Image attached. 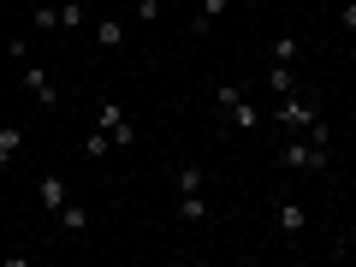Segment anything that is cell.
<instances>
[{
    "instance_id": "obj_4",
    "label": "cell",
    "mask_w": 356,
    "mask_h": 267,
    "mask_svg": "<svg viewBox=\"0 0 356 267\" xmlns=\"http://www.w3.org/2000/svg\"><path fill=\"white\" fill-rule=\"evenodd\" d=\"M273 226H280L285 243H297V238L309 232V208L297 202V196H280V208H273Z\"/></svg>"
},
{
    "instance_id": "obj_9",
    "label": "cell",
    "mask_w": 356,
    "mask_h": 267,
    "mask_svg": "<svg viewBox=\"0 0 356 267\" xmlns=\"http://www.w3.org/2000/svg\"><path fill=\"white\" fill-rule=\"evenodd\" d=\"M178 220H184V226H202V220H208V196L202 191H184V196H178Z\"/></svg>"
},
{
    "instance_id": "obj_7",
    "label": "cell",
    "mask_w": 356,
    "mask_h": 267,
    "mask_svg": "<svg viewBox=\"0 0 356 267\" xmlns=\"http://www.w3.org/2000/svg\"><path fill=\"white\" fill-rule=\"evenodd\" d=\"M24 143H30V131L18 125V119H13V125H0V172H6V166L24 154Z\"/></svg>"
},
{
    "instance_id": "obj_11",
    "label": "cell",
    "mask_w": 356,
    "mask_h": 267,
    "mask_svg": "<svg viewBox=\"0 0 356 267\" xmlns=\"http://www.w3.org/2000/svg\"><path fill=\"white\" fill-rule=\"evenodd\" d=\"M226 119H232V125L243 131V137H250V131H261V107H250V102H238V107H226Z\"/></svg>"
},
{
    "instance_id": "obj_15",
    "label": "cell",
    "mask_w": 356,
    "mask_h": 267,
    "mask_svg": "<svg viewBox=\"0 0 356 267\" xmlns=\"http://www.w3.org/2000/svg\"><path fill=\"white\" fill-rule=\"evenodd\" d=\"M60 226H65V232H83V226H89V208H83V202H65V208H60Z\"/></svg>"
},
{
    "instance_id": "obj_2",
    "label": "cell",
    "mask_w": 356,
    "mask_h": 267,
    "mask_svg": "<svg viewBox=\"0 0 356 267\" xmlns=\"http://www.w3.org/2000/svg\"><path fill=\"white\" fill-rule=\"evenodd\" d=\"M315 102H309L303 89H291V95H280V102H273V125H285V131H309L315 125Z\"/></svg>"
},
{
    "instance_id": "obj_8",
    "label": "cell",
    "mask_w": 356,
    "mask_h": 267,
    "mask_svg": "<svg viewBox=\"0 0 356 267\" xmlns=\"http://www.w3.org/2000/svg\"><path fill=\"white\" fill-rule=\"evenodd\" d=\"M95 48H102V54L125 48V18H102V24H95Z\"/></svg>"
},
{
    "instance_id": "obj_17",
    "label": "cell",
    "mask_w": 356,
    "mask_h": 267,
    "mask_svg": "<svg viewBox=\"0 0 356 267\" xmlns=\"http://www.w3.org/2000/svg\"><path fill=\"white\" fill-rule=\"evenodd\" d=\"M107 149H113V137H107V131L95 125V131H89V137H83V154H89V161H95V154H107Z\"/></svg>"
},
{
    "instance_id": "obj_6",
    "label": "cell",
    "mask_w": 356,
    "mask_h": 267,
    "mask_svg": "<svg viewBox=\"0 0 356 267\" xmlns=\"http://www.w3.org/2000/svg\"><path fill=\"white\" fill-rule=\"evenodd\" d=\"M65 202H72V191H65V178H60V172H48V178L36 184V208H48V214H60Z\"/></svg>"
},
{
    "instance_id": "obj_12",
    "label": "cell",
    "mask_w": 356,
    "mask_h": 267,
    "mask_svg": "<svg viewBox=\"0 0 356 267\" xmlns=\"http://www.w3.org/2000/svg\"><path fill=\"white\" fill-rule=\"evenodd\" d=\"M172 184H178V196H184V191H202V184H208V172H202L196 161H184V166H178V178H172Z\"/></svg>"
},
{
    "instance_id": "obj_16",
    "label": "cell",
    "mask_w": 356,
    "mask_h": 267,
    "mask_svg": "<svg viewBox=\"0 0 356 267\" xmlns=\"http://www.w3.org/2000/svg\"><path fill=\"white\" fill-rule=\"evenodd\" d=\"M60 30H65V36L83 30V0H65V6H60Z\"/></svg>"
},
{
    "instance_id": "obj_5",
    "label": "cell",
    "mask_w": 356,
    "mask_h": 267,
    "mask_svg": "<svg viewBox=\"0 0 356 267\" xmlns=\"http://www.w3.org/2000/svg\"><path fill=\"white\" fill-rule=\"evenodd\" d=\"M24 89L36 95V107H60V83H54L42 65H24Z\"/></svg>"
},
{
    "instance_id": "obj_21",
    "label": "cell",
    "mask_w": 356,
    "mask_h": 267,
    "mask_svg": "<svg viewBox=\"0 0 356 267\" xmlns=\"http://www.w3.org/2000/svg\"><path fill=\"white\" fill-rule=\"evenodd\" d=\"M339 24L350 30V36H356V0H344V6H339Z\"/></svg>"
},
{
    "instance_id": "obj_20",
    "label": "cell",
    "mask_w": 356,
    "mask_h": 267,
    "mask_svg": "<svg viewBox=\"0 0 356 267\" xmlns=\"http://www.w3.org/2000/svg\"><path fill=\"white\" fill-rule=\"evenodd\" d=\"M161 18V0H137V24H154Z\"/></svg>"
},
{
    "instance_id": "obj_19",
    "label": "cell",
    "mask_w": 356,
    "mask_h": 267,
    "mask_svg": "<svg viewBox=\"0 0 356 267\" xmlns=\"http://www.w3.org/2000/svg\"><path fill=\"white\" fill-rule=\"evenodd\" d=\"M303 137H309V143H321V149H332V125H327V119H315V125H309Z\"/></svg>"
},
{
    "instance_id": "obj_22",
    "label": "cell",
    "mask_w": 356,
    "mask_h": 267,
    "mask_svg": "<svg viewBox=\"0 0 356 267\" xmlns=\"http://www.w3.org/2000/svg\"><path fill=\"white\" fill-rule=\"evenodd\" d=\"M0 60H6V36H0Z\"/></svg>"
},
{
    "instance_id": "obj_23",
    "label": "cell",
    "mask_w": 356,
    "mask_h": 267,
    "mask_svg": "<svg viewBox=\"0 0 356 267\" xmlns=\"http://www.w3.org/2000/svg\"><path fill=\"white\" fill-rule=\"evenodd\" d=\"M243 6H261V0H243Z\"/></svg>"
},
{
    "instance_id": "obj_3",
    "label": "cell",
    "mask_w": 356,
    "mask_h": 267,
    "mask_svg": "<svg viewBox=\"0 0 356 267\" xmlns=\"http://www.w3.org/2000/svg\"><path fill=\"white\" fill-rule=\"evenodd\" d=\"M95 125L113 137V149H131V143H137V125L125 119V107H119V102H102V107H95Z\"/></svg>"
},
{
    "instance_id": "obj_18",
    "label": "cell",
    "mask_w": 356,
    "mask_h": 267,
    "mask_svg": "<svg viewBox=\"0 0 356 267\" xmlns=\"http://www.w3.org/2000/svg\"><path fill=\"white\" fill-rule=\"evenodd\" d=\"M30 18H36V30H42V36H54V30H60V6H36Z\"/></svg>"
},
{
    "instance_id": "obj_13",
    "label": "cell",
    "mask_w": 356,
    "mask_h": 267,
    "mask_svg": "<svg viewBox=\"0 0 356 267\" xmlns=\"http://www.w3.org/2000/svg\"><path fill=\"white\" fill-rule=\"evenodd\" d=\"M267 89H273V95H291V89H297L291 65H267Z\"/></svg>"
},
{
    "instance_id": "obj_10",
    "label": "cell",
    "mask_w": 356,
    "mask_h": 267,
    "mask_svg": "<svg viewBox=\"0 0 356 267\" xmlns=\"http://www.w3.org/2000/svg\"><path fill=\"white\" fill-rule=\"evenodd\" d=\"M297 54H303V36H297V30H285V36H273V48H267V60H273V65H291Z\"/></svg>"
},
{
    "instance_id": "obj_14",
    "label": "cell",
    "mask_w": 356,
    "mask_h": 267,
    "mask_svg": "<svg viewBox=\"0 0 356 267\" xmlns=\"http://www.w3.org/2000/svg\"><path fill=\"white\" fill-rule=\"evenodd\" d=\"M220 13H226V0H202V6H196V18H191V30H196V36H202V30L214 24Z\"/></svg>"
},
{
    "instance_id": "obj_1",
    "label": "cell",
    "mask_w": 356,
    "mask_h": 267,
    "mask_svg": "<svg viewBox=\"0 0 356 267\" xmlns=\"http://www.w3.org/2000/svg\"><path fill=\"white\" fill-rule=\"evenodd\" d=\"M273 161H280L285 172H327V166H332V154L321 149V143H309L303 131H291V137H285L280 149H273Z\"/></svg>"
}]
</instances>
